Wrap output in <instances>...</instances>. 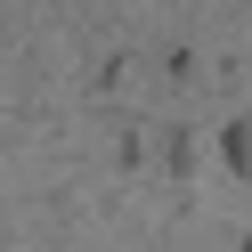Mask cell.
I'll return each mask as SVG.
<instances>
[{"instance_id":"1","label":"cell","mask_w":252,"mask_h":252,"mask_svg":"<svg viewBox=\"0 0 252 252\" xmlns=\"http://www.w3.org/2000/svg\"><path fill=\"white\" fill-rule=\"evenodd\" d=\"M220 155H228V171H252V130H244V122L220 130Z\"/></svg>"},{"instance_id":"2","label":"cell","mask_w":252,"mask_h":252,"mask_svg":"<svg viewBox=\"0 0 252 252\" xmlns=\"http://www.w3.org/2000/svg\"><path fill=\"white\" fill-rule=\"evenodd\" d=\"M244 252H252V236H244Z\"/></svg>"}]
</instances>
